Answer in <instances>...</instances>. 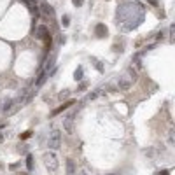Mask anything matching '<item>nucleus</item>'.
<instances>
[{
    "mask_svg": "<svg viewBox=\"0 0 175 175\" xmlns=\"http://www.w3.org/2000/svg\"><path fill=\"white\" fill-rule=\"evenodd\" d=\"M42 159H44V165H46V168L51 172V174H56L60 168V161H58V156L54 154V152H44L42 156Z\"/></svg>",
    "mask_w": 175,
    "mask_h": 175,
    "instance_id": "f257e3e1",
    "label": "nucleus"
},
{
    "mask_svg": "<svg viewBox=\"0 0 175 175\" xmlns=\"http://www.w3.org/2000/svg\"><path fill=\"white\" fill-rule=\"evenodd\" d=\"M135 79H137V72L133 68H130V70H128V76H123V77L119 79V82H117L119 91H128V89L131 88V84H133Z\"/></svg>",
    "mask_w": 175,
    "mask_h": 175,
    "instance_id": "f03ea898",
    "label": "nucleus"
},
{
    "mask_svg": "<svg viewBox=\"0 0 175 175\" xmlns=\"http://www.w3.org/2000/svg\"><path fill=\"white\" fill-rule=\"evenodd\" d=\"M60 145H61V133H60V130H53L49 133V138H47V147L49 149H58Z\"/></svg>",
    "mask_w": 175,
    "mask_h": 175,
    "instance_id": "7ed1b4c3",
    "label": "nucleus"
},
{
    "mask_svg": "<svg viewBox=\"0 0 175 175\" xmlns=\"http://www.w3.org/2000/svg\"><path fill=\"white\" fill-rule=\"evenodd\" d=\"M63 128H65V131L68 133V135H74V116L70 114V116L63 117Z\"/></svg>",
    "mask_w": 175,
    "mask_h": 175,
    "instance_id": "20e7f679",
    "label": "nucleus"
},
{
    "mask_svg": "<svg viewBox=\"0 0 175 175\" xmlns=\"http://www.w3.org/2000/svg\"><path fill=\"white\" fill-rule=\"evenodd\" d=\"M37 37H39V39H44V40H46L47 47L51 46V33H49V30H47L46 26H39V28H37Z\"/></svg>",
    "mask_w": 175,
    "mask_h": 175,
    "instance_id": "39448f33",
    "label": "nucleus"
},
{
    "mask_svg": "<svg viewBox=\"0 0 175 175\" xmlns=\"http://www.w3.org/2000/svg\"><path fill=\"white\" fill-rule=\"evenodd\" d=\"M65 168H67V175H77V168H76V163H74V159H67V165H65Z\"/></svg>",
    "mask_w": 175,
    "mask_h": 175,
    "instance_id": "423d86ee",
    "label": "nucleus"
},
{
    "mask_svg": "<svg viewBox=\"0 0 175 175\" xmlns=\"http://www.w3.org/2000/svg\"><path fill=\"white\" fill-rule=\"evenodd\" d=\"M95 33H97L98 37H105V35H107V26H105V25H102V23H100V25H97Z\"/></svg>",
    "mask_w": 175,
    "mask_h": 175,
    "instance_id": "0eeeda50",
    "label": "nucleus"
},
{
    "mask_svg": "<svg viewBox=\"0 0 175 175\" xmlns=\"http://www.w3.org/2000/svg\"><path fill=\"white\" fill-rule=\"evenodd\" d=\"M46 79H47V70H46V72H42V74L39 76V79L35 81V86H42V84L46 82Z\"/></svg>",
    "mask_w": 175,
    "mask_h": 175,
    "instance_id": "6e6552de",
    "label": "nucleus"
},
{
    "mask_svg": "<svg viewBox=\"0 0 175 175\" xmlns=\"http://www.w3.org/2000/svg\"><path fill=\"white\" fill-rule=\"evenodd\" d=\"M42 11H44L46 14H49V16H53V14H54V11H53V7H51L49 4H46V2L42 4Z\"/></svg>",
    "mask_w": 175,
    "mask_h": 175,
    "instance_id": "1a4fd4ad",
    "label": "nucleus"
},
{
    "mask_svg": "<svg viewBox=\"0 0 175 175\" xmlns=\"http://www.w3.org/2000/svg\"><path fill=\"white\" fill-rule=\"evenodd\" d=\"M70 105H74V102H67V103H63L60 109H56V110H53V114H58V112H61V110H65V109H68Z\"/></svg>",
    "mask_w": 175,
    "mask_h": 175,
    "instance_id": "9d476101",
    "label": "nucleus"
},
{
    "mask_svg": "<svg viewBox=\"0 0 175 175\" xmlns=\"http://www.w3.org/2000/svg\"><path fill=\"white\" fill-rule=\"evenodd\" d=\"M11 105H14V100H7V102L4 103V110H5V112L11 110Z\"/></svg>",
    "mask_w": 175,
    "mask_h": 175,
    "instance_id": "9b49d317",
    "label": "nucleus"
},
{
    "mask_svg": "<svg viewBox=\"0 0 175 175\" xmlns=\"http://www.w3.org/2000/svg\"><path fill=\"white\" fill-rule=\"evenodd\" d=\"M82 72H84L82 67H79L77 70H76V81H81V79H82Z\"/></svg>",
    "mask_w": 175,
    "mask_h": 175,
    "instance_id": "f8f14e48",
    "label": "nucleus"
},
{
    "mask_svg": "<svg viewBox=\"0 0 175 175\" xmlns=\"http://www.w3.org/2000/svg\"><path fill=\"white\" fill-rule=\"evenodd\" d=\"M26 166H28V170H32V168H33V158H32V156H28V158H26Z\"/></svg>",
    "mask_w": 175,
    "mask_h": 175,
    "instance_id": "ddd939ff",
    "label": "nucleus"
},
{
    "mask_svg": "<svg viewBox=\"0 0 175 175\" xmlns=\"http://www.w3.org/2000/svg\"><path fill=\"white\" fill-rule=\"evenodd\" d=\"M61 25H63V26H68V16H63V18H61Z\"/></svg>",
    "mask_w": 175,
    "mask_h": 175,
    "instance_id": "4468645a",
    "label": "nucleus"
},
{
    "mask_svg": "<svg viewBox=\"0 0 175 175\" xmlns=\"http://www.w3.org/2000/svg\"><path fill=\"white\" fill-rule=\"evenodd\" d=\"M74 2V5H77V7H81L82 4H84V0H72Z\"/></svg>",
    "mask_w": 175,
    "mask_h": 175,
    "instance_id": "2eb2a0df",
    "label": "nucleus"
},
{
    "mask_svg": "<svg viewBox=\"0 0 175 175\" xmlns=\"http://www.w3.org/2000/svg\"><path fill=\"white\" fill-rule=\"evenodd\" d=\"M67 97H68V91H67V89H65L63 93H60V98H61V100H63V98H67Z\"/></svg>",
    "mask_w": 175,
    "mask_h": 175,
    "instance_id": "dca6fc26",
    "label": "nucleus"
},
{
    "mask_svg": "<svg viewBox=\"0 0 175 175\" xmlns=\"http://www.w3.org/2000/svg\"><path fill=\"white\" fill-rule=\"evenodd\" d=\"M158 175H170V172H168V170H163V172H159Z\"/></svg>",
    "mask_w": 175,
    "mask_h": 175,
    "instance_id": "f3484780",
    "label": "nucleus"
},
{
    "mask_svg": "<svg viewBox=\"0 0 175 175\" xmlns=\"http://www.w3.org/2000/svg\"><path fill=\"white\" fill-rule=\"evenodd\" d=\"M2 142H4V135H2V133H0V144H2Z\"/></svg>",
    "mask_w": 175,
    "mask_h": 175,
    "instance_id": "a211bd4d",
    "label": "nucleus"
},
{
    "mask_svg": "<svg viewBox=\"0 0 175 175\" xmlns=\"http://www.w3.org/2000/svg\"><path fill=\"white\" fill-rule=\"evenodd\" d=\"M107 175H119V174H107Z\"/></svg>",
    "mask_w": 175,
    "mask_h": 175,
    "instance_id": "6ab92c4d",
    "label": "nucleus"
},
{
    "mask_svg": "<svg viewBox=\"0 0 175 175\" xmlns=\"http://www.w3.org/2000/svg\"><path fill=\"white\" fill-rule=\"evenodd\" d=\"M23 2H25V4H26V0H23Z\"/></svg>",
    "mask_w": 175,
    "mask_h": 175,
    "instance_id": "aec40b11",
    "label": "nucleus"
},
{
    "mask_svg": "<svg viewBox=\"0 0 175 175\" xmlns=\"http://www.w3.org/2000/svg\"><path fill=\"white\" fill-rule=\"evenodd\" d=\"M84 175H86V174H84Z\"/></svg>",
    "mask_w": 175,
    "mask_h": 175,
    "instance_id": "412c9836",
    "label": "nucleus"
}]
</instances>
